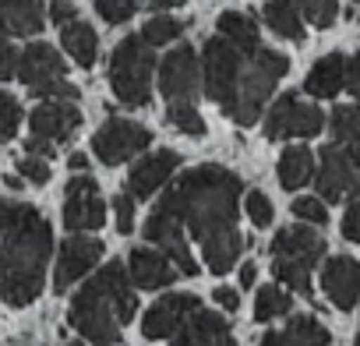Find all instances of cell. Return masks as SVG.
<instances>
[{"label": "cell", "mask_w": 360, "mask_h": 346, "mask_svg": "<svg viewBox=\"0 0 360 346\" xmlns=\"http://www.w3.org/2000/svg\"><path fill=\"white\" fill-rule=\"evenodd\" d=\"M240 195L244 184L237 173L209 162L176 177L159 202V212L173 216L188 237L202 244V262H209V272L216 276H226L244 251V237L237 230Z\"/></svg>", "instance_id": "6da1fadb"}, {"label": "cell", "mask_w": 360, "mask_h": 346, "mask_svg": "<svg viewBox=\"0 0 360 346\" xmlns=\"http://www.w3.org/2000/svg\"><path fill=\"white\" fill-rule=\"evenodd\" d=\"M290 71V57L269 46H237L223 36H212L202 53V89L205 96L240 127H251L262 117L279 78Z\"/></svg>", "instance_id": "7a4b0ae2"}, {"label": "cell", "mask_w": 360, "mask_h": 346, "mask_svg": "<svg viewBox=\"0 0 360 346\" xmlns=\"http://www.w3.org/2000/svg\"><path fill=\"white\" fill-rule=\"evenodd\" d=\"M53 230L29 202H0V297L29 307L46 286Z\"/></svg>", "instance_id": "3957f363"}, {"label": "cell", "mask_w": 360, "mask_h": 346, "mask_svg": "<svg viewBox=\"0 0 360 346\" xmlns=\"http://www.w3.org/2000/svg\"><path fill=\"white\" fill-rule=\"evenodd\" d=\"M138 297H134V283L127 279V269L120 262H110L96 279H89L75 300H71V328L82 332V339H89L92 346H117L120 342V328L134 318Z\"/></svg>", "instance_id": "277c9868"}, {"label": "cell", "mask_w": 360, "mask_h": 346, "mask_svg": "<svg viewBox=\"0 0 360 346\" xmlns=\"http://www.w3.org/2000/svg\"><path fill=\"white\" fill-rule=\"evenodd\" d=\"M152 71H155V57L152 46L141 36H127L117 43L113 57H110V89L124 106H148L152 99Z\"/></svg>", "instance_id": "5b68a950"}, {"label": "cell", "mask_w": 360, "mask_h": 346, "mask_svg": "<svg viewBox=\"0 0 360 346\" xmlns=\"http://www.w3.org/2000/svg\"><path fill=\"white\" fill-rule=\"evenodd\" d=\"M152 145V131L134 124V120H124V117H110L96 134H92V148H96V159L106 162V166H120L127 159H134L138 152H145Z\"/></svg>", "instance_id": "8992f818"}, {"label": "cell", "mask_w": 360, "mask_h": 346, "mask_svg": "<svg viewBox=\"0 0 360 346\" xmlns=\"http://www.w3.org/2000/svg\"><path fill=\"white\" fill-rule=\"evenodd\" d=\"M159 89L169 103H195L202 92V60L195 57V46L180 43L166 53L159 64Z\"/></svg>", "instance_id": "52a82bcc"}, {"label": "cell", "mask_w": 360, "mask_h": 346, "mask_svg": "<svg viewBox=\"0 0 360 346\" xmlns=\"http://www.w3.org/2000/svg\"><path fill=\"white\" fill-rule=\"evenodd\" d=\"M325 127V117L318 106L297 99L293 92L279 96V103L269 110L265 117V138L279 141V138H311Z\"/></svg>", "instance_id": "ba28073f"}, {"label": "cell", "mask_w": 360, "mask_h": 346, "mask_svg": "<svg viewBox=\"0 0 360 346\" xmlns=\"http://www.w3.org/2000/svg\"><path fill=\"white\" fill-rule=\"evenodd\" d=\"M356 173H360V148L335 141V145L321 148V166H318V173L311 181L318 184V195L325 202H339L353 188Z\"/></svg>", "instance_id": "9c48e42d"}, {"label": "cell", "mask_w": 360, "mask_h": 346, "mask_svg": "<svg viewBox=\"0 0 360 346\" xmlns=\"http://www.w3.org/2000/svg\"><path fill=\"white\" fill-rule=\"evenodd\" d=\"M103 223H106V202L99 195V184L89 173L71 177L64 191V226L75 233H85V230H99Z\"/></svg>", "instance_id": "30bf717a"}, {"label": "cell", "mask_w": 360, "mask_h": 346, "mask_svg": "<svg viewBox=\"0 0 360 346\" xmlns=\"http://www.w3.org/2000/svg\"><path fill=\"white\" fill-rule=\"evenodd\" d=\"M141 233H145V241H152V244L176 265L180 276H198V262H195V255H191V248H188V233H184V226H180L173 216H166V212L155 209V212L145 219Z\"/></svg>", "instance_id": "8fae6325"}, {"label": "cell", "mask_w": 360, "mask_h": 346, "mask_svg": "<svg viewBox=\"0 0 360 346\" xmlns=\"http://www.w3.org/2000/svg\"><path fill=\"white\" fill-rule=\"evenodd\" d=\"M82 124V110L75 106V99H46L32 110L29 117V131L36 141H46V145H60L68 141Z\"/></svg>", "instance_id": "7c38bea8"}, {"label": "cell", "mask_w": 360, "mask_h": 346, "mask_svg": "<svg viewBox=\"0 0 360 346\" xmlns=\"http://www.w3.org/2000/svg\"><path fill=\"white\" fill-rule=\"evenodd\" d=\"M103 258V241L96 237H68L60 244V255H57V269H53V293H64L71 283H78L96 262Z\"/></svg>", "instance_id": "4fadbf2b"}, {"label": "cell", "mask_w": 360, "mask_h": 346, "mask_svg": "<svg viewBox=\"0 0 360 346\" xmlns=\"http://www.w3.org/2000/svg\"><path fill=\"white\" fill-rule=\"evenodd\" d=\"M202 304H198V297L195 293H166V297H159L148 311H145V318H141V335L145 339H166V335H173L180 325H184V318L191 314V311H198Z\"/></svg>", "instance_id": "5bb4252c"}, {"label": "cell", "mask_w": 360, "mask_h": 346, "mask_svg": "<svg viewBox=\"0 0 360 346\" xmlns=\"http://www.w3.org/2000/svg\"><path fill=\"white\" fill-rule=\"evenodd\" d=\"M173 346H237L233 332H230V321L216 311H191L173 332Z\"/></svg>", "instance_id": "9a60e30c"}, {"label": "cell", "mask_w": 360, "mask_h": 346, "mask_svg": "<svg viewBox=\"0 0 360 346\" xmlns=\"http://www.w3.org/2000/svg\"><path fill=\"white\" fill-rule=\"evenodd\" d=\"M15 78H22L29 85V92H39L43 85H50L57 78H68V64L50 43H32V46H25V53H18Z\"/></svg>", "instance_id": "2e32d148"}, {"label": "cell", "mask_w": 360, "mask_h": 346, "mask_svg": "<svg viewBox=\"0 0 360 346\" xmlns=\"http://www.w3.org/2000/svg\"><path fill=\"white\" fill-rule=\"evenodd\" d=\"M321 290L328 293V300L339 311H353L360 307V262L356 258H332L321 269Z\"/></svg>", "instance_id": "e0dca14e"}, {"label": "cell", "mask_w": 360, "mask_h": 346, "mask_svg": "<svg viewBox=\"0 0 360 346\" xmlns=\"http://www.w3.org/2000/svg\"><path fill=\"white\" fill-rule=\"evenodd\" d=\"M176 166H180V155L169 152V148H159V152L138 159V166L127 173V195L131 198H148L152 191H159V188L169 184Z\"/></svg>", "instance_id": "ac0fdd59"}, {"label": "cell", "mask_w": 360, "mask_h": 346, "mask_svg": "<svg viewBox=\"0 0 360 346\" xmlns=\"http://www.w3.org/2000/svg\"><path fill=\"white\" fill-rule=\"evenodd\" d=\"M127 272H131V283L138 290H162L180 276L176 265L162 251H152V248H134L127 255Z\"/></svg>", "instance_id": "d6986e66"}, {"label": "cell", "mask_w": 360, "mask_h": 346, "mask_svg": "<svg viewBox=\"0 0 360 346\" xmlns=\"http://www.w3.org/2000/svg\"><path fill=\"white\" fill-rule=\"evenodd\" d=\"M46 25L43 0H0V36H36Z\"/></svg>", "instance_id": "ffe728a7"}, {"label": "cell", "mask_w": 360, "mask_h": 346, "mask_svg": "<svg viewBox=\"0 0 360 346\" xmlns=\"http://www.w3.org/2000/svg\"><path fill=\"white\" fill-rule=\"evenodd\" d=\"M328 342H332V335H328V328H325L318 318H311V314H293L286 328L265 332L258 346H328Z\"/></svg>", "instance_id": "44dd1931"}, {"label": "cell", "mask_w": 360, "mask_h": 346, "mask_svg": "<svg viewBox=\"0 0 360 346\" xmlns=\"http://www.w3.org/2000/svg\"><path fill=\"white\" fill-rule=\"evenodd\" d=\"M272 255L276 258H307V262L318 265L321 255H325V237L314 233L311 223L307 226H286L272 237Z\"/></svg>", "instance_id": "7402d4cb"}, {"label": "cell", "mask_w": 360, "mask_h": 346, "mask_svg": "<svg viewBox=\"0 0 360 346\" xmlns=\"http://www.w3.org/2000/svg\"><path fill=\"white\" fill-rule=\"evenodd\" d=\"M342 82H346V57H342V53H325V57L307 71L304 92H311V96H318V99H332V96H339Z\"/></svg>", "instance_id": "603a6c76"}, {"label": "cell", "mask_w": 360, "mask_h": 346, "mask_svg": "<svg viewBox=\"0 0 360 346\" xmlns=\"http://www.w3.org/2000/svg\"><path fill=\"white\" fill-rule=\"evenodd\" d=\"M60 43H64V50L71 53V60L82 64V68H92L96 57H99V36H96V29H92L89 22H82V18H71V22L60 25Z\"/></svg>", "instance_id": "cb8c5ba5"}, {"label": "cell", "mask_w": 360, "mask_h": 346, "mask_svg": "<svg viewBox=\"0 0 360 346\" xmlns=\"http://www.w3.org/2000/svg\"><path fill=\"white\" fill-rule=\"evenodd\" d=\"M265 25L290 43H304V18L297 15V8L290 0H269L265 4Z\"/></svg>", "instance_id": "d4e9b609"}, {"label": "cell", "mask_w": 360, "mask_h": 346, "mask_svg": "<svg viewBox=\"0 0 360 346\" xmlns=\"http://www.w3.org/2000/svg\"><path fill=\"white\" fill-rule=\"evenodd\" d=\"M314 177V155L307 148H286L279 155V184L286 191H297L304 188L307 181Z\"/></svg>", "instance_id": "484cf974"}, {"label": "cell", "mask_w": 360, "mask_h": 346, "mask_svg": "<svg viewBox=\"0 0 360 346\" xmlns=\"http://www.w3.org/2000/svg\"><path fill=\"white\" fill-rule=\"evenodd\" d=\"M216 32H219L223 39L244 46V50H251V46L262 43V39H258V22H255L251 15H244V11H223V15L216 18Z\"/></svg>", "instance_id": "4316f807"}, {"label": "cell", "mask_w": 360, "mask_h": 346, "mask_svg": "<svg viewBox=\"0 0 360 346\" xmlns=\"http://www.w3.org/2000/svg\"><path fill=\"white\" fill-rule=\"evenodd\" d=\"M311 269H314V262H307V258H276L272 262L276 279L304 297H311Z\"/></svg>", "instance_id": "83f0119b"}, {"label": "cell", "mask_w": 360, "mask_h": 346, "mask_svg": "<svg viewBox=\"0 0 360 346\" xmlns=\"http://www.w3.org/2000/svg\"><path fill=\"white\" fill-rule=\"evenodd\" d=\"M293 307V297L279 286H262L258 297H255V321H272V318H283L290 314Z\"/></svg>", "instance_id": "f1b7e54d"}, {"label": "cell", "mask_w": 360, "mask_h": 346, "mask_svg": "<svg viewBox=\"0 0 360 346\" xmlns=\"http://www.w3.org/2000/svg\"><path fill=\"white\" fill-rule=\"evenodd\" d=\"M332 138L339 145H356L360 148V106H335L328 117Z\"/></svg>", "instance_id": "f546056e"}, {"label": "cell", "mask_w": 360, "mask_h": 346, "mask_svg": "<svg viewBox=\"0 0 360 346\" xmlns=\"http://www.w3.org/2000/svg\"><path fill=\"white\" fill-rule=\"evenodd\" d=\"M180 36H184V22L173 18V15H166V11H155V18H148L145 29H141V39H145L148 46H166V43H173V39H180Z\"/></svg>", "instance_id": "4dcf8cb0"}, {"label": "cell", "mask_w": 360, "mask_h": 346, "mask_svg": "<svg viewBox=\"0 0 360 346\" xmlns=\"http://www.w3.org/2000/svg\"><path fill=\"white\" fill-rule=\"evenodd\" d=\"M166 124L176 127L180 134H191V138H202L205 134V120L195 110V103H169L166 106Z\"/></svg>", "instance_id": "1f68e13d"}, {"label": "cell", "mask_w": 360, "mask_h": 346, "mask_svg": "<svg viewBox=\"0 0 360 346\" xmlns=\"http://www.w3.org/2000/svg\"><path fill=\"white\" fill-rule=\"evenodd\" d=\"M297 8V15L304 22H311L314 29H328L339 18V0H290Z\"/></svg>", "instance_id": "d6a6232c"}, {"label": "cell", "mask_w": 360, "mask_h": 346, "mask_svg": "<svg viewBox=\"0 0 360 346\" xmlns=\"http://www.w3.org/2000/svg\"><path fill=\"white\" fill-rule=\"evenodd\" d=\"M92 4H96V11L106 25H124L127 18H134L141 0H92Z\"/></svg>", "instance_id": "836d02e7"}, {"label": "cell", "mask_w": 360, "mask_h": 346, "mask_svg": "<svg viewBox=\"0 0 360 346\" xmlns=\"http://www.w3.org/2000/svg\"><path fill=\"white\" fill-rule=\"evenodd\" d=\"M22 127V106L15 96L0 92V141H11Z\"/></svg>", "instance_id": "e575fe53"}, {"label": "cell", "mask_w": 360, "mask_h": 346, "mask_svg": "<svg viewBox=\"0 0 360 346\" xmlns=\"http://www.w3.org/2000/svg\"><path fill=\"white\" fill-rule=\"evenodd\" d=\"M18 177H25V181L36 184V188H43V184L50 181V162H46V155L25 152V155L18 159Z\"/></svg>", "instance_id": "d590c367"}, {"label": "cell", "mask_w": 360, "mask_h": 346, "mask_svg": "<svg viewBox=\"0 0 360 346\" xmlns=\"http://www.w3.org/2000/svg\"><path fill=\"white\" fill-rule=\"evenodd\" d=\"M244 209H248V216H251V223L258 226V230H265V226H272V202H269V195L265 191H248V198H244Z\"/></svg>", "instance_id": "8d00e7d4"}, {"label": "cell", "mask_w": 360, "mask_h": 346, "mask_svg": "<svg viewBox=\"0 0 360 346\" xmlns=\"http://www.w3.org/2000/svg\"><path fill=\"white\" fill-rule=\"evenodd\" d=\"M293 216L311 223V226H325L328 223V209L321 205V198H297L293 202Z\"/></svg>", "instance_id": "74e56055"}, {"label": "cell", "mask_w": 360, "mask_h": 346, "mask_svg": "<svg viewBox=\"0 0 360 346\" xmlns=\"http://www.w3.org/2000/svg\"><path fill=\"white\" fill-rule=\"evenodd\" d=\"M32 96H39V99H78V96H82V89H78V85H71L68 78H57V82L43 85V89H39V92H32Z\"/></svg>", "instance_id": "f35d334b"}, {"label": "cell", "mask_w": 360, "mask_h": 346, "mask_svg": "<svg viewBox=\"0 0 360 346\" xmlns=\"http://www.w3.org/2000/svg\"><path fill=\"white\" fill-rule=\"evenodd\" d=\"M113 212H117V230L131 233L134 230V198L131 195H117L113 198Z\"/></svg>", "instance_id": "ab89813d"}, {"label": "cell", "mask_w": 360, "mask_h": 346, "mask_svg": "<svg viewBox=\"0 0 360 346\" xmlns=\"http://www.w3.org/2000/svg\"><path fill=\"white\" fill-rule=\"evenodd\" d=\"M15 71H18V50L0 36V82L15 78Z\"/></svg>", "instance_id": "60d3db41"}, {"label": "cell", "mask_w": 360, "mask_h": 346, "mask_svg": "<svg viewBox=\"0 0 360 346\" xmlns=\"http://www.w3.org/2000/svg\"><path fill=\"white\" fill-rule=\"evenodd\" d=\"M342 237L346 241H360V198H353L346 216H342Z\"/></svg>", "instance_id": "b9f144b4"}, {"label": "cell", "mask_w": 360, "mask_h": 346, "mask_svg": "<svg viewBox=\"0 0 360 346\" xmlns=\"http://www.w3.org/2000/svg\"><path fill=\"white\" fill-rule=\"evenodd\" d=\"M50 18H53V25H64V22L78 18V8L71 4V0H53V8H50Z\"/></svg>", "instance_id": "7bdbcfd3"}, {"label": "cell", "mask_w": 360, "mask_h": 346, "mask_svg": "<svg viewBox=\"0 0 360 346\" xmlns=\"http://www.w3.org/2000/svg\"><path fill=\"white\" fill-rule=\"evenodd\" d=\"M212 297H216V304H219L223 311H230V314H233V311L240 307V293H237L233 286H219V290H216Z\"/></svg>", "instance_id": "ee69618b"}, {"label": "cell", "mask_w": 360, "mask_h": 346, "mask_svg": "<svg viewBox=\"0 0 360 346\" xmlns=\"http://www.w3.org/2000/svg\"><path fill=\"white\" fill-rule=\"evenodd\" d=\"M342 85L360 99V57H349V60H346V82H342Z\"/></svg>", "instance_id": "f6af8a7d"}, {"label": "cell", "mask_w": 360, "mask_h": 346, "mask_svg": "<svg viewBox=\"0 0 360 346\" xmlns=\"http://www.w3.org/2000/svg\"><path fill=\"white\" fill-rule=\"evenodd\" d=\"M258 279V269H255V262H248L244 269H240V286H251Z\"/></svg>", "instance_id": "bcb514c9"}, {"label": "cell", "mask_w": 360, "mask_h": 346, "mask_svg": "<svg viewBox=\"0 0 360 346\" xmlns=\"http://www.w3.org/2000/svg\"><path fill=\"white\" fill-rule=\"evenodd\" d=\"M184 0H148V8L152 11H169V8H180Z\"/></svg>", "instance_id": "7dc6e473"}, {"label": "cell", "mask_w": 360, "mask_h": 346, "mask_svg": "<svg viewBox=\"0 0 360 346\" xmlns=\"http://www.w3.org/2000/svg\"><path fill=\"white\" fill-rule=\"evenodd\" d=\"M68 166H71V169H75V173H85V169H89V159H85V155H82V152H75V155H71V159H68Z\"/></svg>", "instance_id": "c3c4849f"}, {"label": "cell", "mask_w": 360, "mask_h": 346, "mask_svg": "<svg viewBox=\"0 0 360 346\" xmlns=\"http://www.w3.org/2000/svg\"><path fill=\"white\" fill-rule=\"evenodd\" d=\"M349 195H353V198H360V173H356V181H353V188H349Z\"/></svg>", "instance_id": "681fc988"}, {"label": "cell", "mask_w": 360, "mask_h": 346, "mask_svg": "<svg viewBox=\"0 0 360 346\" xmlns=\"http://www.w3.org/2000/svg\"><path fill=\"white\" fill-rule=\"evenodd\" d=\"M356 346H360V335H356Z\"/></svg>", "instance_id": "f907efd6"}, {"label": "cell", "mask_w": 360, "mask_h": 346, "mask_svg": "<svg viewBox=\"0 0 360 346\" xmlns=\"http://www.w3.org/2000/svg\"><path fill=\"white\" fill-rule=\"evenodd\" d=\"M356 22H360V15H356Z\"/></svg>", "instance_id": "816d5d0a"}]
</instances>
